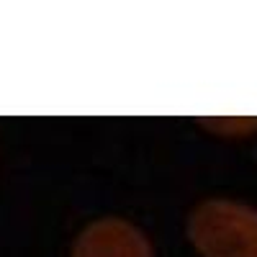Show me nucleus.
Wrapping results in <instances>:
<instances>
[{
  "label": "nucleus",
  "mask_w": 257,
  "mask_h": 257,
  "mask_svg": "<svg viewBox=\"0 0 257 257\" xmlns=\"http://www.w3.org/2000/svg\"><path fill=\"white\" fill-rule=\"evenodd\" d=\"M188 237L203 257H257V208L211 198L190 213Z\"/></svg>",
  "instance_id": "nucleus-1"
},
{
  "label": "nucleus",
  "mask_w": 257,
  "mask_h": 257,
  "mask_svg": "<svg viewBox=\"0 0 257 257\" xmlns=\"http://www.w3.org/2000/svg\"><path fill=\"white\" fill-rule=\"evenodd\" d=\"M72 257H152V247L128 221L100 219L80 234Z\"/></svg>",
  "instance_id": "nucleus-2"
}]
</instances>
